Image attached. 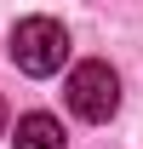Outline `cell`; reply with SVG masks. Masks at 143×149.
Masks as SVG:
<instances>
[{"label": "cell", "instance_id": "cell-1", "mask_svg": "<svg viewBox=\"0 0 143 149\" xmlns=\"http://www.w3.org/2000/svg\"><path fill=\"white\" fill-rule=\"evenodd\" d=\"M63 57H69L63 23H52V17H23L17 29H12V63H17L23 74H57Z\"/></svg>", "mask_w": 143, "mask_h": 149}, {"label": "cell", "instance_id": "cell-4", "mask_svg": "<svg viewBox=\"0 0 143 149\" xmlns=\"http://www.w3.org/2000/svg\"><path fill=\"white\" fill-rule=\"evenodd\" d=\"M0 132H6V97H0Z\"/></svg>", "mask_w": 143, "mask_h": 149}, {"label": "cell", "instance_id": "cell-2", "mask_svg": "<svg viewBox=\"0 0 143 149\" xmlns=\"http://www.w3.org/2000/svg\"><path fill=\"white\" fill-rule=\"evenodd\" d=\"M69 109L80 120H109V115L120 109V74L109 69V63H80L69 74Z\"/></svg>", "mask_w": 143, "mask_h": 149}, {"label": "cell", "instance_id": "cell-3", "mask_svg": "<svg viewBox=\"0 0 143 149\" xmlns=\"http://www.w3.org/2000/svg\"><path fill=\"white\" fill-rule=\"evenodd\" d=\"M12 143L17 149H63V126L52 115H23L17 132H12Z\"/></svg>", "mask_w": 143, "mask_h": 149}]
</instances>
